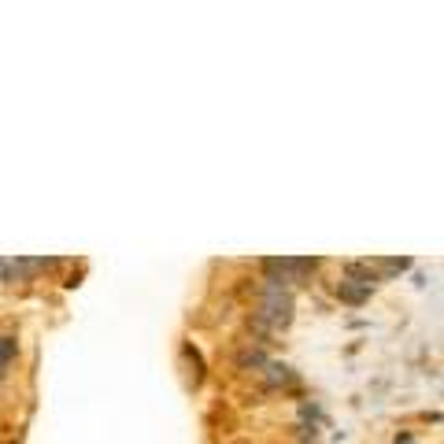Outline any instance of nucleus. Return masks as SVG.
<instances>
[{"mask_svg": "<svg viewBox=\"0 0 444 444\" xmlns=\"http://www.w3.org/2000/svg\"><path fill=\"white\" fill-rule=\"evenodd\" d=\"M256 319L267 326V330H285V326L293 322V296H289L278 282H267L263 285V304H259Z\"/></svg>", "mask_w": 444, "mask_h": 444, "instance_id": "nucleus-1", "label": "nucleus"}, {"mask_svg": "<svg viewBox=\"0 0 444 444\" xmlns=\"http://www.w3.org/2000/svg\"><path fill=\"white\" fill-rule=\"evenodd\" d=\"M263 267H267V282H300V278H307L315 267H319V259H289V256H282V259H263Z\"/></svg>", "mask_w": 444, "mask_h": 444, "instance_id": "nucleus-2", "label": "nucleus"}, {"mask_svg": "<svg viewBox=\"0 0 444 444\" xmlns=\"http://www.w3.org/2000/svg\"><path fill=\"white\" fill-rule=\"evenodd\" d=\"M344 274H348V282H356V285H363V289H374V282H378V270L367 267V263H348V267H344Z\"/></svg>", "mask_w": 444, "mask_h": 444, "instance_id": "nucleus-3", "label": "nucleus"}, {"mask_svg": "<svg viewBox=\"0 0 444 444\" xmlns=\"http://www.w3.org/2000/svg\"><path fill=\"white\" fill-rule=\"evenodd\" d=\"M337 296L344 304H363L367 296H370V289H363V285H356V282H348V278H344V282L337 285Z\"/></svg>", "mask_w": 444, "mask_h": 444, "instance_id": "nucleus-4", "label": "nucleus"}, {"mask_svg": "<svg viewBox=\"0 0 444 444\" xmlns=\"http://www.w3.org/2000/svg\"><path fill=\"white\" fill-rule=\"evenodd\" d=\"M15 352H19V341H15V333H0V378H4V367L15 359Z\"/></svg>", "mask_w": 444, "mask_h": 444, "instance_id": "nucleus-5", "label": "nucleus"}, {"mask_svg": "<svg viewBox=\"0 0 444 444\" xmlns=\"http://www.w3.org/2000/svg\"><path fill=\"white\" fill-rule=\"evenodd\" d=\"M267 382L270 385H289L293 382V370H289L285 363H267Z\"/></svg>", "mask_w": 444, "mask_h": 444, "instance_id": "nucleus-6", "label": "nucleus"}, {"mask_svg": "<svg viewBox=\"0 0 444 444\" xmlns=\"http://www.w3.org/2000/svg\"><path fill=\"white\" fill-rule=\"evenodd\" d=\"M407 267H411V259H378V270H385V274H404Z\"/></svg>", "mask_w": 444, "mask_h": 444, "instance_id": "nucleus-7", "label": "nucleus"}, {"mask_svg": "<svg viewBox=\"0 0 444 444\" xmlns=\"http://www.w3.org/2000/svg\"><path fill=\"white\" fill-rule=\"evenodd\" d=\"M237 363L241 367H267V359H263V352H248V348H244L237 356Z\"/></svg>", "mask_w": 444, "mask_h": 444, "instance_id": "nucleus-8", "label": "nucleus"}]
</instances>
